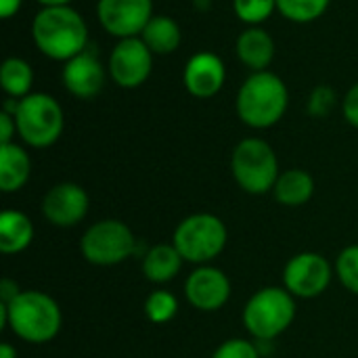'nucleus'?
<instances>
[{
	"label": "nucleus",
	"instance_id": "obj_1",
	"mask_svg": "<svg viewBox=\"0 0 358 358\" xmlns=\"http://www.w3.org/2000/svg\"><path fill=\"white\" fill-rule=\"evenodd\" d=\"M31 36L42 55L55 61H69L86 50L88 27L82 15L65 6H44L31 23Z\"/></svg>",
	"mask_w": 358,
	"mask_h": 358
},
{
	"label": "nucleus",
	"instance_id": "obj_2",
	"mask_svg": "<svg viewBox=\"0 0 358 358\" xmlns=\"http://www.w3.org/2000/svg\"><path fill=\"white\" fill-rule=\"evenodd\" d=\"M237 115L243 124L250 128H271L275 126L287 111L289 105V92L285 82L264 69L254 71L239 88L237 92Z\"/></svg>",
	"mask_w": 358,
	"mask_h": 358
},
{
	"label": "nucleus",
	"instance_id": "obj_3",
	"mask_svg": "<svg viewBox=\"0 0 358 358\" xmlns=\"http://www.w3.org/2000/svg\"><path fill=\"white\" fill-rule=\"evenodd\" d=\"M6 306L10 331L27 344H46L57 338L63 315L59 304L44 292L25 289Z\"/></svg>",
	"mask_w": 358,
	"mask_h": 358
},
{
	"label": "nucleus",
	"instance_id": "obj_4",
	"mask_svg": "<svg viewBox=\"0 0 358 358\" xmlns=\"http://www.w3.org/2000/svg\"><path fill=\"white\" fill-rule=\"evenodd\" d=\"M296 319L294 296L285 287L258 289L243 308V325L258 342H271L285 334Z\"/></svg>",
	"mask_w": 358,
	"mask_h": 358
},
{
	"label": "nucleus",
	"instance_id": "obj_5",
	"mask_svg": "<svg viewBox=\"0 0 358 358\" xmlns=\"http://www.w3.org/2000/svg\"><path fill=\"white\" fill-rule=\"evenodd\" d=\"M231 172L235 182L250 195L273 191L279 178V159L275 149L262 138H243L231 155Z\"/></svg>",
	"mask_w": 358,
	"mask_h": 358
},
{
	"label": "nucleus",
	"instance_id": "obj_6",
	"mask_svg": "<svg viewBox=\"0 0 358 358\" xmlns=\"http://www.w3.org/2000/svg\"><path fill=\"white\" fill-rule=\"evenodd\" d=\"M229 233L224 222L208 212L191 214L174 229L172 243L185 258V262L203 266L218 258L227 245Z\"/></svg>",
	"mask_w": 358,
	"mask_h": 358
},
{
	"label": "nucleus",
	"instance_id": "obj_7",
	"mask_svg": "<svg viewBox=\"0 0 358 358\" xmlns=\"http://www.w3.org/2000/svg\"><path fill=\"white\" fill-rule=\"evenodd\" d=\"M15 122L17 134L34 149H46L55 145L65 126L61 105L44 92H31L25 99H19Z\"/></svg>",
	"mask_w": 358,
	"mask_h": 358
},
{
	"label": "nucleus",
	"instance_id": "obj_8",
	"mask_svg": "<svg viewBox=\"0 0 358 358\" xmlns=\"http://www.w3.org/2000/svg\"><path fill=\"white\" fill-rule=\"evenodd\" d=\"M136 248L134 233L122 220L107 218L90 224L82 239L80 252L86 262L94 266H115L126 262Z\"/></svg>",
	"mask_w": 358,
	"mask_h": 358
},
{
	"label": "nucleus",
	"instance_id": "obj_9",
	"mask_svg": "<svg viewBox=\"0 0 358 358\" xmlns=\"http://www.w3.org/2000/svg\"><path fill=\"white\" fill-rule=\"evenodd\" d=\"M334 277L329 260L317 252H302L289 258L283 268V285L294 298L310 300L321 296Z\"/></svg>",
	"mask_w": 358,
	"mask_h": 358
},
{
	"label": "nucleus",
	"instance_id": "obj_10",
	"mask_svg": "<svg viewBox=\"0 0 358 358\" xmlns=\"http://www.w3.org/2000/svg\"><path fill=\"white\" fill-rule=\"evenodd\" d=\"M151 69L153 52L138 36L122 38L109 55V73L122 88H138L147 82Z\"/></svg>",
	"mask_w": 358,
	"mask_h": 358
},
{
	"label": "nucleus",
	"instance_id": "obj_11",
	"mask_svg": "<svg viewBox=\"0 0 358 358\" xmlns=\"http://www.w3.org/2000/svg\"><path fill=\"white\" fill-rule=\"evenodd\" d=\"M96 15L111 36L134 38L153 17V0H99Z\"/></svg>",
	"mask_w": 358,
	"mask_h": 358
},
{
	"label": "nucleus",
	"instance_id": "obj_12",
	"mask_svg": "<svg viewBox=\"0 0 358 358\" xmlns=\"http://www.w3.org/2000/svg\"><path fill=\"white\" fill-rule=\"evenodd\" d=\"M88 208V193L76 182H59L48 189L42 199L44 218L59 229H71L80 224L86 218Z\"/></svg>",
	"mask_w": 358,
	"mask_h": 358
},
{
	"label": "nucleus",
	"instance_id": "obj_13",
	"mask_svg": "<svg viewBox=\"0 0 358 358\" xmlns=\"http://www.w3.org/2000/svg\"><path fill=\"white\" fill-rule=\"evenodd\" d=\"M185 296L193 308L201 313H216L231 298V281L224 271L203 264L187 277Z\"/></svg>",
	"mask_w": 358,
	"mask_h": 358
},
{
	"label": "nucleus",
	"instance_id": "obj_14",
	"mask_svg": "<svg viewBox=\"0 0 358 358\" xmlns=\"http://www.w3.org/2000/svg\"><path fill=\"white\" fill-rule=\"evenodd\" d=\"M227 80L224 63L214 52H197L189 59L182 71V82L189 94L197 99H210L220 92Z\"/></svg>",
	"mask_w": 358,
	"mask_h": 358
},
{
	"label": "nucleus",
	"instance_id": "obj_15",
	"mask_svg": "<svg viewBox=\"0 0 358 358\" xmlns=\"http://www.w3.org/2000/svg\"><path fill=\"white\" fill-rule=\"evenodd\" d=\"M63 86L78 99H92L103 90L105 69L96 55L84 50L63 65Z\"/></svg>",
	"mask_w": 358,
	"mask_h": 358
},
{
	"label": "nucleus",
	"instance_id": "obj_16",
	"mask_svg": "<svg viewBox=\"0 0 358 358\" xmlns=\"http://www.w3.org/2000/svg\"><path fill=\"white\" fill-rule=\"evenodd\" d=\"M235 50L245 67H250L252 71H264L275 57V40L266 29L252 25L239 34Z\"/></svg>",
	"mask_w": 358,
	"mask_h": 358
},
{
	"label": "nucleus",
	"instance_id": "obj_17",
	"mask_svg": "<svg viewBox=\"0 0 358 358\" xmlns=\"http://www.w3.org/2000/svg\"><path fill=\"white\" fill-rule=\"evenodd\" d=\"M31 174V159L17 143L0 145V189L15 193L25 187Z\"/></svg>",
	"mask_w": 358,
	"mask_h": 358
},
{
	"label": "nucleus",
	"instance_id": "obj_18",
	"mask_svg": "<svg viewBox=\"0 0 358 358\" xmlns=\"http://www.w3.org/2000/svg\"><path fill=\"white\" fill-rule=\"evenodd\" d=\"M182 262L185 258L174 248V243H157L143 258V275L147 281L162 285L176 279V275L182 268Z\"/></svg>",
	"mask_w": 358,
	"mask_h": 358
},
{
	"label": "nucleus",
	"instance_id": "obj_19",
	"mask_svg": "<svg viewBox=\"0 0 358 358\" xmlns=\"http://www.w3.org/2000/svg\"><path fill=\"white\" fill-rule=\"evenodd\" d=\"M273 193L281 206H287V208L304 206L315 195V178L306 170H300V168L285 170L279 174L273 187Z\"/></svg>",
	"mask_w": 358,
	"mask_h": 358
},
{
	"label": "nucleus",
	"instance_id": "obj_20",
	"mask_svg": "<svg viewBox=\"0 0 358 358\" xmlns=\"http://www.w3.org/2000/svg\"><path fill=\"white\" fill-rule=\"evenodd\" d=\"M34 241V224L19 210H4L0 214V252L10 256L29 248Z\"/></svg>",
	"mask_w": 358,
	"mask_h": 358
},
{
	"label": "nucleus",
	"instance_id": "obj_21",
	"mask_svg": "<svg viewBox=\"0 0 358 358\" xmlns=\"http://www.w3.org/2000/svg\"><path fill=\"white\" fill-rule=\"evenodd\" d=\"M141 40L147 44V48L153 55H170L180 46L182 31L172 17L157 15V17H151V21L145 25Z\"/></svg>",
	"mask_w": 358,
	"mask_h": 358
},
{
	"label": "nucleus",
	"instance_id": "obj_22",
	"mask_svg": "<svg viewBox=\"0 0 358 358\" xmlns=\"http://www.w3.org/2000/svg\"><path fill=\"white\" fill-rule=\"evenodd\" d=\"M31 82H34V69L25 59L8 57L0 67V84L2 90L10 99H25L31 94Z\"/></svg>",
	"mask_w": 358,
	"mask_h": 358
},
{
	"label": "nucleus",
	"instance_id": "obj_23",
	"mask_svg": "<svg viewBox=\"0 0 358 358\" xmlns=\"http://www.w3.org/2000/svg\"><path fill=\"white\" fill-rule=\"evenodd\" d=\"M331 0H277V10L294 23H310L319 19Z\"/></svg>",
	"mask_w": 358,
	"mask_h": 358
},
{
	"label": "nucleus",
	"instance_id": "obj_24",
	"mask_svg": "<svg viewBox=\"0 0 358 358\" xmlns=\"http://www.w3.org/2000/svg\"><path fill=\"white\" fill-rule=\"evenodd\" d=\"M176 313H178V300L174 294L166 289H155L145 300V315L155 325L170 323L176 317Z\"/></svg>",
	"mask_w": 358,
	"mask_h": 358
},
{
	"label": "nucleus",
	"instance_id": "obj_25",
	"mask_svg": "<svg viewBox=\"0 0 358 358\" xmlns=\"http://www.w3.org/2000/svg\"><path fill=\"white\" fill-rule=\"evenodd\" d=\"M336 275L350 294L358 296V245H348L340 252L336 260Z\"/></svg>",
	"mask_w": 358,
	"mask_h": 358
},
{
	"label": "nucleus",
	"instance_id": "obj_26",
	"mask_svg": "<svg viewBox=\"0 0 358 358\" xmlns=\"http://www.w3.org/2000/svg\"><path fill=\"white\" fill-rule=\"evenodd\" d=\"M235 15L250 25H260L277 8V0H235Z\"/></svg>",
	"mask_w": 358,
	"mask_h": 358
},
{
	"label": "nucleus",
	"instance_id": "obj_27",
	"mask_svg": "<svg viewBox=\"0 0 358 358\" xmlns=\"http://www.w3.org/2000/svg\"><path fill=\"white\" fill-rule=\"evenodd\" d=\"M336 103H338V94L331 86L327 84H321L317 86L313 92H310V99H308V113L313 117H327L331 115V111L336 109Z\"/></svg>",
	"mask_w": 358,
	"mask_h": 358
},
{
	"label": "nucleus",
	"instance_id": "obj_28",
	"mask_svg": "<svg viewBox=\"0 0 358 358\" xmlns=\"http://www.w3.org/2000/svg\"><path fill=\"white\" fill-rule=\"evenodd\" d=\"M212 358H260V352L254 342L243 340V338H233V340L222 342L214 350Z\"/></svg>",
	"mask_w": 358,
	"mask_h": 358
},
{
	"label": "nucleus",
	"instance_id": "obj_29",
	"mask_svg": "<svg viewBox=\"0 0 358 358\" xmlns=\"http://www.w3.org/2000/svg\"><path fill=\"white\" fill-rule=\"evenodd\" d=\"M342 111H344L346 122L358 128V82L346 92V96L342 101Z\"/></svg>",
	"mask_w": 358,
	"mask_h": 358
},
{
	"label": "nucleus",
	"instance_id": "obj_30",
	"mask_svg": "<svg viewBox=\"0 0 358 358\" xmlns=\"http://www.w3.org/2000/svg\"><path fill=\"white\" fill-rule=\"evenodd\" d=\"M17 134V122H15V115L4 111L0 113V145H8L13 143V136Z\"/></svg>",
	"mask_w": 358,
	"mask_h": 358
},
{
	"label": "nucleus",
	"instance_id": "obj_31",
	"mask_svg": "<svg viewBox=\"0 0 358 358\" xmlns=\"http://www.w3.org/2000/svg\"><path fill=\"white\" fill-rule=\"evenodd\" d=\"M23 289H19V285L13 279H2L0 281V304H10Z\"/></svg>",
	"mask_w": 358,
	"mask_h": 358
},
{
	"label": "nucleus",
	"instance_id": "obj_32",
	"mask_svg": "<svg viewBox=\"0 0 358 358\" xmlns=\"http://www.w3.org/2000/svg\"><path fill=\"white\" fill-rule=\"evenodd\" d=\"M23 0H0V17L2 19H10L19 8H21Z\"/></svg>",
	"mask_w": 358,
	"mask_h": 358
},
{
	"label": "nucleus",
	"instance_id": "obj_33",
	"mask_svg": "<svg viewBox=\"0 0 358 358\" xmlns=\"http://www.w3.org/2000/svg\"><path fill=\"white\" fill-rule=\"evenodd\" d=\"M0 358H17V348L10 346L8 342L0 344Z\"/></svg>",
	"mask_w": 358,
	"mask_h": 358
},
{
	"label": "nucleus",
	"instance_id": "obj_34",
	"mask_svg": "<svg viewBox=\"0 0 358 358\" xmlns=\"http://www.w3.org/2000/svg\"><path fill=\"white\" fill-rule=\"evenodd\" d=\"M42 6H65V4H69L71 0H38Z\"/></svg>",
	"mask_w": 358,
	"mask_h": 358
}]
</instances>
